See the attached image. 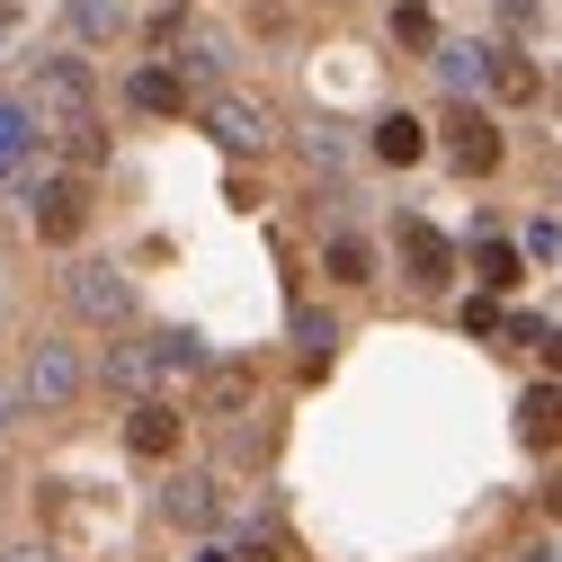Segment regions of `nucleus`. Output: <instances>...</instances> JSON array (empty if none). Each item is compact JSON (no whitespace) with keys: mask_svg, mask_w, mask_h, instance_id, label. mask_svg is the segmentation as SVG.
Here are the masks:
<instances>
[{"mask_svg":"<svg viewBox=\"0 0 562 562\" xmlns=\"http://www.w3.org/2000/svg\"><path fill=\"white\" fill-rule=\"evenodd\" d=\"M19 419H27V402H19V375H0V438H10Z\"/></svg>","mask_w":562,"mask_h":562,"instance_id":"25","label":"nucleus"},{"mask_svg":"<svg viewBox=\"0 0 562 562\" xmlns=\"http://www.w3.org/2000/svg\"><path fill=\"white\" fill-rule=\"evenodd\" d=\"M482 90L509 99V108H536V99H544V72H536L527 54H491V63H482Z\"/></svg>","mask_w":562,"mask_h":562,"instance_id":"13","label":"nucleus"},{"mask_svg":"<svg viewBox=\"0 0 562 562\" xmlns=\"http://www.w3.org/2000/svg\"><path fill=\"white\" fill-rule=\"evenodd\" d=\"M36 153V125H27V108L19 99H0V179H19V161Z\"/></svg>","mask_w":562,"mask_h":562,"instance_id":"17","label":"nucleus"},{"mask_svg":"<svg viewBox=\"0 0 562 562\" xmlns=\"http://www.w3.org/2000/svg\"><path fill=\"white\" fill-rule=\"evenodd\" d=\"M501 19L509 27H544V0H501Z\"/></svg>","mask_w":562,"mask_h":562,"instance_id":"26","label":"nucleus"},{"mask_svg":"<svg viewBox=\"0 0 562 562\" xmlns=\"http://www.w3.org/2000/svg\"><path fill=\"white\" fill-rule=\"evenodd\" d=\"M527 562H553V544H536V553H527Z\"/></svg>","mask_w":562,"mask_h":562,"instance_id":"29","label":"nucleus"},{"mask_svg":"<svg viewBox=\"0 0 562 562\" xmlns=\"http://www.w3.org/2000/svg\"><path fill=\"white\" fill-rule=\"evenodd\" d=\"M153 54H179V81H215L224 90V72H233V36L215 27V19H196V10H161L153 19Z\"/></svg>","mask_w":562,"mask_h":562,"instance_id":"3","label":"nucleus"},{"mask_svg":"<svg viewBox=\"0 0 562 562\" xmlns=\"http://www.w3.org/2000/svg\"><path fill=\"white\" fill-rule=\"evenodd\" d=\"M205 384H196V419H233V411H250V393H259V367H196Z\"/></svg>","mask_w":562,"mask_h":562,"instance_id":"10","label":"nucleus"},{"mask_svg":"<svg viewBox=\"0 0 562 562\" xmlns=\"http://www.w3.org/2000/svg\"><path fill=\"white\" fill-rule=\"evenodd\" d=\"M402 268H411V286H429V295H438L447 277H456V241H447L438 224H419V215H411V224H402Z\"/></svg>","mask_w":562,"mask_h":562,"instance_id":"9","label":"nucleus"},{"mask_svg":"<svg viewBox=\"0 0 562 562\" xmlns=\"http://www.w3.org/2000/svg\"><path fill=\"white\" fill-rule=\"evenodd\" d=\"M179 429H188V419H179L170 402H134V419H125V447L144 456V464H170V456H179Z\"/></svg>","mask_w":562,"mask_h":562,"instance_id":"11","label":"nucleus"},{"mask_svg":"<svg viewBox=\"0 0 562 562\" xmlns=\"http://www.w3.org/2000/svg\"><path fill=\"white\" fill-rule=\"evenodd\" d=\"M393 36H402V45H438V27H429L419 0H402V10H393Z\"/></svg>","mask_w":562,"mask_h":562,"instance_id":"24","label":"nucleus"},{"mask_svg":"<svg viewBox=\"0 0 562 562\" xmlns=\"http://www.w3.org/2000/svg\"><path fill=\"white\" fill-rule=\"evenodd\" d=\"M196 367H205V339H196V330H144V339L108 348V393H125V402H161V393L188 384Z\"/></svg>","mask_w":562,"mask_h":562,"instance_id":"1","label":"nucleus"},{"mask_svg":"<svg viewBox=\"0 0 562 562\" xmlns=\"http://www.w3.org/2000/svg\"><path fill=\"white\" fill-rule=\"evenodd\" d=\"M518 429H527V447H553V384H536L518 402Z\"/></svg>","mask_w":562,"mask_h":562,"instance_id":"22","label":"nucleus"},{"mask_svg":"<svg viewBox=\"0 0 562 562\" xmlns=\"http://www.w3.org/2000/svg\"><path fill=\"white\" fill-rule=\"evenodd\" d=\"M27 224H36V241H81V233H90V179H81V170L36 179V188H27Z\"/></svg>","mask_w":562,"mask_h":562,"instance_id":"6","label":"nucleus"},{"mask_svg":"<svg viewBox=\"0 0 562 562\" xmlns=\"http://www.w3.org/2000/svg\"><path fill=\"white\" fill-rule=\"evenodd\" d=\"M90 367H81V348H63V339H36L27 358H19V402L27 411H63V402H81Z\"/></svg>","mask_w":562,"mask_h":562,"instance_id":"5","label":"nucleus"},{"mask_svg":"<svg viewBox=\"0 0 562 562\" xmlns=\"http://www.w3.org/2000/svg\"><path fill=\"white\" fill-rule=\"evenodd\" d=\"M438 134H447V161H456L464 179H491V170H501V125H491L482 108H464V99H456Z\"/></svg>","mask_w":562,"mask_h":562,"instance_id":"8","label":"nucleus"},{"mask_svg":"<svg viewBox=\"0 0 562 562\" xmlns=\"http://www.w3.org/2000/svg\"><path fill=\"white\" fill-rule=\"evenodd\" d=\"M63 304H72V322H90V330H125L134 322V277L108 268V259H81L72 277H63Z\"/></svg>","mask_w":562,"mask_h":562,"instance_id":"4","label":"nucleus"},{"mask_svg":"<svg viewBox=\"0 0 562 562\" xmlns=\"http://www.w3.org/2000/svg\"><path fill=\"white\" fill-rule=\"evenodd\" d=\"M482 63H491V45H438V81L464 99V90H482Z\"/></svg>","mask_w":562,"mask_h":562,"instance_id":"18","label":"nucleus"},{"mask_svg":"<svg viewBox=\"0 0 562 562\" xmlns=\"http://www.w3.org/2000/svg\"><path fill=\"white\" fill-rule=\"evenodd\" d=\"M205 562H277V553H268V544H233V553L215 544V553H205Z\"/></svg>","mask_w":562,"mask_h":562,"instance_id":"27","label":"nucleus"},{"mask_svg":"<svg viewBox=\"0 0 562 562\" xmlns=\"http://www.w3.org/2000/svg\"><path fill=\"white\" fill-rule=\"evenodd\" d=\"M54 144H63V161H72V170H81V179H90V170H99V161H108V125H99V116H90V125H72V134H54Z\"/></svg>","mask_w":562,"mask_h":562,"instance_id":"20","label":"nucleus"},{"mask_svg":"<svg viewBox=\"0 0 562 562\" xmlns=\"http://www.w3.org/2000/svg\"><path fill=\"white\" fill-rule=\"evenodd\" d=\"M473 277H482L491 295H509V286H518V250H509V241H482V250H473Z\"/></svg>","mask_w":562,"mask_h":562,"instance_id":"21","label":"nucleus"},{"mask_svg":"<svg viewBox=\"0 0 562 562\" xmlns=\"http://www.w3.org/2000/svg\"><path fill=\"white\" fill-rule=\"evenodd\" d=\"M215 491H224L215 473H170V482H161V518H170V527H215V509H224Z\"/></svg>","mask_w":562,"mask_h":562,"instance_id":"12","label":"nucleus"},{"mask_svg":"<svg viewBox=\"0 0 562 562\" xmlns=\"http://www.w3.org/2000/svg\"><path fill=\"white\" fill-rule=\"evenodd\" d=\"M322 268H330V277H339V286H367V277H375V250H367V241H358V233H339V241H330V250H322Z\"/></svg>","mask_w":562,"mask_h":562,"instance_id":"19","label":"nucleus"},{"mask_svg":"<svg viewBox=\"0 0 562 562\" xmlns=\"http://www.w3.org/2000/svg\"><path fill=\"white\" fill-rule=\"evenodd\" d=\"M134 108H144V116H179L188 108V81L170 72V63H144V72H134Z\"/></svg>","mask_w":562,"mask_h":562,"instance_id":"15","label":"nucleus"},{"mask_svg":"<svg viewBox=\"0 0 562 562\" xmlns=\"http://www.w3.org/2000/svg\"><path fill=\"white\" fill-rule=\"evenodd\" d=\"M125 27H134V10H125V0H72V36L108 45V36H125Z\"/></svg>","mask_w":562,"mask_h":562,"instance_id":"16","label":"nucleus"},{"mask_svg":"<svg viewBox=\"0 0 562 562\" xmlns=\"http://www.w3.org/2000/svg\"><path fill=\"white\" fill-rule=\"evenodd\" d=\"M27 125L36 134H72V125H90L99 116V81H90V63H72V54H45V63H27Z\"/></svg>","mask_w":562,"mask_h":562,"instance_id":"2","label":"nucleus"},{"mask_svg":"<svg viewBox=\"0 0 562 562\" xmlns=\"http://www.w3.org/2000/svg\"><path fill=\"white\" fill-rule=\"evenodd\" d=\"M196 116H205V134H215L224 153H268V144H277V116H268L259 99H241V90H205Z\"/></svg>","mask_w":562,"mask_h":562,"instance_id":"7","label":"nucleus"},{"mask_svg":"<svg viewBox=\"0 0 562 562\" xmlns=\"http://www.w3.org/2000/svg\"><path fill=\"white\" fill-rule=\"evenodd\" d=\"M295 330H304V375H322V367H330V348H339V330H330L322 313H304Z\"/></svg>","mask_w":562,"mask_h":562,"instance_id":"23","label":"nucleus"},{"mask_svg":"<svg viewBox=\"0 0 562 562\" xmlns=\"http://www.w3.org/2000/svg\"><path fill=\"white\" fill-rule=\"evenodd\" d=\"M0 562H45V544H0Z\"/></svg>","mask_w":562,"mask_h":562,"instance_id":"28","label":"nucleus"},{"mask_svg":"<svg viewBox=\"0 0 562 562\" xmlns=\"http://www.w3.org/2000/svg\"><path fill=\"white\" fill-rule=\"evenodd\" d=\"M419 153H429V125H419V116H402V108H393V116L375 125V161H393V170H411Z\"/></svg>","mask_w":562,"mask_h":562,"instance_id":"14","label":"nucleus"}]
</instances>
